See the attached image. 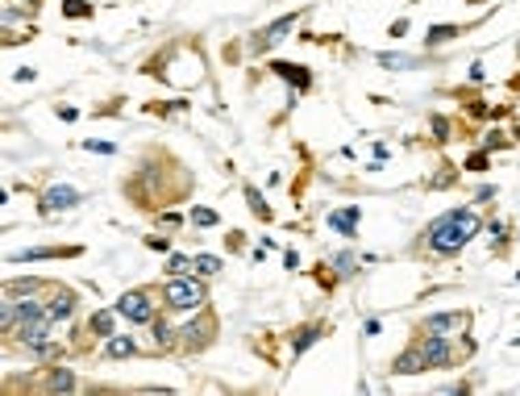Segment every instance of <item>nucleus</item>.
Returning a JSON list of instances; mask_svg holds the SVG:
<instances>
[{
	"label": "nucleus",
	"instance_id": "nucleus-9",
	"mask_svg": "<svg viewBox=\"0 0 520 396\" xmlns=\"http://www.w3.org/2000/svg\"><path fill=\"white\" fill-rule=\"evenodd\" d=\"M329 225H333L337 234L354 238V230H358V209H354V205H350V209H333V213H329Z\"/></svg>",
	"mask_w": 520,
	"mask_h": 396
},
{
	"label": "nucleus",
	"instance_id": "nucleus-3",
	"mask_svg": "<svg viewBox=\"0 0 520 396\" xmlns=\"http://www.w3.org/2000/svg\"><path fill=\"white\" fill-rule=\"evenodd\" d=\"M117 313H121L125 321H133V325L154 321V305H150V296H146V292H125L121 301H117Z\"/></svg>",
	"mask_w": 520,
	"mask_h": 396
},
{
	"label": "nucleus",
	"instance_id": "nucleus-2",
	"mask_svg": "<svg viewBox=\"0 0 520 396\" xmlns=\"http://www.w3.org/2000/svg\"><path fill=\"white\" fill-rule=\"evenodd\" d=\"M204 301H208V296H204V284H200V280L171 275V284H167V305H171V309L187 313V309H200Z\"/></svg>",
	"mask_w": 520,
	"mask_h": 396
},
{
	"label": "nucleus",
	"instance_id": "nucleus-15",
	"mask_svg": "<svg viewBox=\"0 0 520 396\" xmlns=\"http://www.w3.org/2000/svg\"><path fill=\"white\" fill-rule=\"evenodd\" d=\"M317 338H321V330H317V325H308V330H300V334H296V355H304V351H308V346L317 342Z\"/></svg>",
	"mask_w": 520,
	"mask_h": 396
},
{
	"label": "nucleus",
	"instance_id": "nucleus-5",
	"mask_svg": "<svg viewBox=\"0 0 520 396\" xmlns=\"http://www.w3.org/2000/svg\"><path fill=\"white\" fill-rule=\"evenodd\" d=\"M75 205H79V192L67 188V184L42 192V213H59V209H75Z\"/></svg>",
	"mask_w": 520,
	"mask_h": 396
},
{
	"label": "nucleus",
	"instance_id": "nucleus-7",
	"mask_svg": "<svg viewBox=\"0 0 520 396\" xmlns=\"http://www.w3.org/2000/svg\"><path fill=\"white\" fill-rule=\"evenodd\" d=\"M17 334H21V342H29V346H38V342H46V334H50V313H38V317H25V321L17 325Z\"/></svg>",
	"mask_w": 520,
	"mask_h": 396
},
{
	"label": "nucleus",
	"instance_id": "nucleus-1",
	"mask_svg": "<svg viewBox=\"0 0 520 396\" xmlns=\"http://www.w3.org/2000/svg\"><path fill=\"white\" fill-rule=\"evenodd\" d=\"M479 230H483V221L475 217V209H450L445 217H437V221L429 225V246H433L437 255H454V251H462V246L471 242Z\"/></svg>",
	"mask_w": 520,
	"mask_h": 396
},
{
	"label": "nucleus",
	"instance_id": "nucleus-18",
	"mask_svg": "<svg viewBox=\"0 0 520 396\" xmlns=\"http://www.w3.org/2000/svg\"><path fill=\"white\" fill-rule=\"evenodd\" d=\"M246 201H250V209L258 217H271V209H267V201H263V192H258V188H246Z\"/></svg>",
	"mask_w": 520,
	"mask_h": 396
},
{
	"label": "nucleus",
	"instance_id": "nucleus-6",
	"mask_svg": "<svg viewBox=\"0 0 520 396\" xmlns=\"http://www.w3.org/2000/svg\"><path fill=\"white\" fill-rule=\"evenodd\" d=\"M296 21H300V17H296V13H287V17H279L275 25H267L263 34L254 38V51H271L275 42H283V38H287V29H296Z\"/></svg>",
	"mask_w": 520,
	"mask_h": 396
},
{
	"label": "nucleus",
	"instance_id": "nucleus-20",
	"mask_svg": "<svg viewBox=\"0 0 520 396\" xmlns=\"http://www.w3.org/2000/svg\"><path fill=\"white\" fill-rule=\"evenodd\" d=\"M25 292H38V280H13V284H5V296H25Z\"/></svg>",
	"mask_w": 520,
	"mask_h": 396
},
{
	"label": "nucleus",
	"instance_id": "nucleus-8",
	"mask_svg": "<svg viewBox=\"0 0 520 396\" xmlns=\"http://www.w3.org/2000/svg\"><path fill=\"white\" fill-rule=\"evenodd\" d=\"M138 351V342L129 338V334H113V338H104V355L109 359H129Z\"/></svg>",
	"mask_w": 520,
	"mask_h": 396
},
{
	"label": "nucleus",
	"instance_id": "nucleus-13",
	"mask_svg": "<svg viewBox=\"0 0 520 396\" xmlns=\"http://www.w3.org/2000/svg\"><path fill=\"white\" fill-rule=\"evenodd\" d=\"M462 321H466L462 313H437V317L425 321V330H429V334H445V330H454V325H462Z\"/></svg>",
	"mask_w": 520,
	"mask_h": 396
},
{
	"label": "nucleus",
	"instance_id": "nucleus-17",
	"mask_svg": "<svg viewBox=\"0 0 520 396\" xmlns=\"http://www.w3.org/2000/svg\"><path fill=\"white\" fill-rule=\"evenodd\" d=\"M196 271L200 275H217L221 271V259L217 255H196Z\"/></svg>",
	"mask_w": 520,
	"mask_h": 396
},
{
	"label": "nucleus",
	"instance_id": "nucleus-27",
	"mask_svg": "<svg viewBox=\"0 0 520 396\" xmlns=\"http://www.w3.org/2000/svg\"><path fill=\"white\" fill-rule=\"evenodd\" d=\"M83 146H88V151H96V155H113V142H96V138H92V142H83Z\"/></svg>",
	"mask_w": 520,
	"mask_h": 396
},
{
	"label": "nucleus",
	"instance_id": "nucleus-22",
	"mask_svg": "<svg viewBox=\"0 0 520 396\" xmlns=\"http://www.w3.org/2000/svg\"><path fill=\"white\" fill-rule=\"evenodd\" d=\"M458 34V25H433L429 29V46H437V42H445V38H454Z\"/></svg>",
	"mask_w": 520,
	"mask_h": 396
},
{
	"label": "nucleus",
	"instance_id": "nucleus-16",
	"mask_svg": "<svg viewBox=\"0 0 520 396\" xmlns=\"http://www.w3.org/2000/svg\"><path fill=\"white\" fill-rule=\"evenodd\" d=\"M92 334L113 338V313H96V317H92Z\"/></svg>",
	"mask_w": 520,
	"mask_h": 396
},
{
	"label": "nucleus",
	"instance_id": "nucleus-29",
	"mask_svg": "<svg viewBox=\"0 0 520 396\" xmlns=\"http://www.w3.org/2000/svg\"><path fill=\"white\" fill-rule=\"evenodd\" d=\"M471 5H487V0H471Z\"/></svg>",
	"mask_w": 520,
	"mask_h": 396
},
{
	"label": "nucleus",
	"instance_id": "nucleus-25",
	"mask_svg": "<svg viewBox=\"0 0 520 396\" xmlns=\"http://www.w3.org/2000/svg\"><path fill=\"white\" fill-rule=\"evenodd\" d=\"M154 342H159V346H171L175 338H171V325L167 321H154Z\"/></svg>",
	"mask_w": 520,
	"mask_h": 396
},
{
	"label": "nucleus",
	"instance_id": "nucleus-14",
	"mask_svg": "<svg viewBox=\"0 0 520 396\" xmlns=\"http://www.w3.org/2000/svg\"><path fill=\"white\" fill-rule=\"evenodd\" d=\"M46 388H50V392H71V388H75V375H71L67 367H59L55 375L46 380Z\"/></svg>",
	"mask_w": 520,
	"mask_h": 396
},
{
	"label": "nucleus",
	"instance_id": "nucleus-19",
	"mask_svg": "<svg viewBox=\"0 0 520 396\" xmlns=\"http://www.w3.org/2000/svg\"><path fill=\"white\" fill-rule=\"evenodd\" d=\"M379 63H383V67H391V71H400V67H416V59H412V55H379Z\"/></svg>",
	"mask_w": 520,
	"mask_h": 396
},
{
	"label": "nucleus",
	"instance_id": "nucleus-26",
	"mask_svg": "<svg viewBox=\"0 0 520 396\" xmlns=\"http://www.w3.org/2000/svg\"><path fill=\"white\" fill-rule=\"evenodd\" d=\"M466 171H487V155H483V151L471 155V159H466Z\"/></svg>",
	"mask_w": 520,
	"mask_h": 396
},
{
	"label": "nucleus",
	"instance_id": "nucleus-10",
	"mask_svg": "<svg viewBox=\"0 0 520 396\" xmlns=\"http://www.w3.org/2000/svg\"><path fill=\"white\" fill-rule=\"evenodd\" d=\"M46 313H50V321L71 317V313H75V292H55V301L46 305Z\"/></svg>",
	"mask_w": 520,
	"mask_h": 396
},
{
	"label": "nucleus",
	"instance_id": "nucleus-4",
	"mask_svg": "<svg viewBox=\"0 0 520 396\" xmlns=\"http://www.w3.org/2000/svg\"><path fill=\"white\" fill-rule=\"evenodd\" d=\"M421 359H425V367H445L450 359H454V351H450V342H445V334H425L421 338Z\"/></svg>",
	"mask_w": 520,
	"mask_h": 396
},
{
	"label": "nucleus",
	"instance_id": "nucleus-28",
	"mask_svg": "<svg viewBox=\"0 0 520 396\" xmlns=\"http://www.w3.org/2000/svg\"><path fill=\"white\" fill-rule=\"evenodd\" d=\"M337 271L350 275V271H354V259H350V255H337Z\"/></svg>",
	"mask_w": 520,
	"mask_h": 396
},
{
	"label": "nucleus",
	"instance_id": "nucleus-24",
	"mask_svg": "<svg viewBox=\"0 0 520 396\" xmlns=\"http://www.w3.org/2000/svg\"><path fill=\"white\" fill-rule=\"evenodd\" d=\"M192 221L196 225H217V209H204L200 205V209H192Z\"/></svg>",
	"mask_w": 520,
	"mask_h": 396
},
{
	"label": "nucleus",
	"instance_id": "nucleus-12",
	"mask_svg": "<svg viewBox=\"0 0 520 396\" xmlns=\"http://www.w3.org/2000/svg\"><path fill=\"white\" fill-rule=\"evenodd\" d=\"M271 67H275V75H283L291 88H308V84H312V75H308L304 67H296V63H271Z\"/></svg>",
	"mask_w": 520,
	"mask_h": 396
},
{
	"label": "nucleus",
	"instance_id": "nucleus-21",
	"mask_svg": "<svg viewBox=\"0 0 520 396\" xmlns=\"http://www.w3.org/2000/svg\"><path fill=\"white\" fill-rule=\"evenodd\" d=\"M63 13L67 17H92V5H83V0H63Z\"/></svg>",
	"mask_w": 520,
	"mask_h": 396
},
{
	"label": "nucleus",
	"instance_id": "nucleus-11",
	"mask_svg": "<svg viewBox=\"0 0 520 396\" xmlns=\"http://www.w3.org/2000/svg\"><path fill=\"white\" fill-rule=\"evenodd\" d=\"M416 371H429V367H425L421 351H416V346H412V351H404V355L395 359V375H416Z\"/></svg>",
	"mask_w": 520,
	"mask_h": 396
},
{
	"label": "nucleus",
	"instance_id": "nucleus-23",
	"mask_svg": "<svg viewBox=\"0 0 520 396\" xmlns=\"http://www.w3.org/2000/svg\"><path fill=\"white\" fill-rule=\"evenodd\" d=\"M187 267H196V259H183V255H171V263H167V271H171V275H187Z\"/></svg>",
	"mask_w": 520,
	"mask_h": 396
}]
</instances>
